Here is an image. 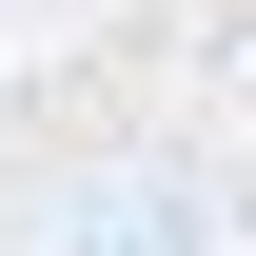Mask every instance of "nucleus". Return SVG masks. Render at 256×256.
<instances>
[{
  "label": "nucleus",
  "mask_w": 256,
  "mask_h": 256,
  "mask_svg": "<svg viewBox=\"0 0 256 256\" xmlns=\"http://www.w3.org/2000/svg\"><path fill=\"white\" fill-rule=\"evenodd\" d=\"M60 256H197V197L178 178H98L79 217H60Z\"/></svg>",
  "instance_id": "1"
}]
</instances>
